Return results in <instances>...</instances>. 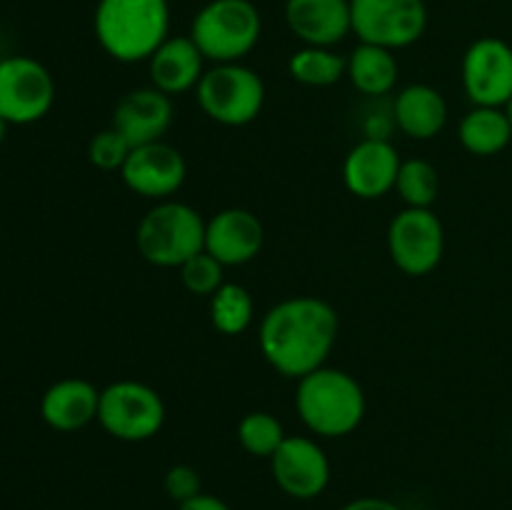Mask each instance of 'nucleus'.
Wrapping results in <instances>:
<instances>
[{
    "label": "nucleus",
    "mask_w": 512,
    "mask_h": 510,
    "mask_svg": "<svg viewBox=\"0 0 512 510\" xmlns=\"http://www.w3.org/2000/svg\"><path fill=\"white\" fill-rule=\"evenodd\" d=\"M340 320L330 303L315 295L280 300L260 323V350L285 378H305L323 368L338 340Z\"/></svg>",
    "instance_id": "nucleus-1"
},
{
    "label": "nucleus",
    "mask_w": 512,
    "mask_h": 510,
    "mask_svg": "<svg viewBox=\"0 0 512 510\" xmlns=\"http://www.w3.org/2000/svg\"><path fill=\"white\" fill-rule=\"evenodd\" d=\"M100 48L118 63H140L170 38L168 0H98L93 18Z\"/></svg>",
    "instance_id": "nucleus-2"
},
{
    "label": "nucleus",
    "mask_w": 512,
    "mask_h": 510,
    "mask_svg": "<svg viewBox=\"0 0 512 510\" xmlns=\"http://www.w3.org/2000/svg\"><path fill=\"white\" fill-rule=\"evenodd\" d=\"M295 408L310 433L343 438L363 423L365 393L353 375L323 365L298 380Z\"/></svg>",
    "instance_id": "nucleus-3"
},
{
    "label": "nucleus",
    "mask_w": 512,
    "mask_h": 510,
    "mask_svg": "<svg viewBox=\"0 0 512 510\" xmlns=\"http://www.w3.org/2000/svg\"><path fill=\"white\" fill-rule=\"evenodd\" d=\"M263 18L253 0H210L195 13L190 38L210 63H240L258 45Z\"/></svg>",
    "instance_id": "nucleus-4"
},
{
    "label": "nucleus",
    "mask_w": 512,
    "mask_h": 510,
    "mask_svg": "<svg viewBox=\"0 0 512 510\" xmlns=\"http://www.w3.org/2000/svg\"><path fill=\"white\" fill-rule=\"evenodd\" d=\"M138 253L158 268H180L205 250V220L178 200H160L135 230Z\"/></svg>",
    "instance_id": "nucleus-5"
},
{
    "label": "nucleus",
    "mask_w": 512,
    "mask_h": 510,
    "mask_svg": "<svg viewBox=\"0 0 512 510\" xmlns=\"http://www.w3.org/2000/svg\"><path fill=\"white\" fill-rule=\"evenodd\" d=\"M198 103L210 120L228 128L253 123L265 105V83L243 63H218L200 78Z\"/></svg>",
    "instance_id": "nucleus-6"
},
{
    "label": "nucleus",
    "mask_w": 512,
    "mask_h": 510,
    "mask_svg": "<svg viewBox=\"0 0 512 510\" xmlns=\"http://www.w3.org/2000/svg\"><path fill=\"white\" fill-rule=\"evenodd\" d=\"M98 423L123 443L155 438L165 425V403L160 393L138 380H118L100 390Z\"/></svg>",
    "instance_id": "nucleus-7"
},
{
    "label": "nucleus",
    "mask_w": 512,
    "mask_h": 510,
    "mask_svg": "<svg viewBox=\"0 0 512 510\" xmlns=\"http://www.w3.org/2000/svg\"><path fill=\"white\" fill-rule=\"evenodd\" d=\"M350 18L360 43L388 50L418 43L428 28L425 0H350Z\"/></svg>",
    "instance_id": "nucleus-8"
},
{
    "label": "nucleus",
    "mask_w": 512,
    "mask_h": 510,
    "mask_svg": "<svg viewBox=\"0 0 512 510\" xmlns=\"http://www.w3.org/2000/svg\"><path fill=\"white\" fill-rule=\"evenodd\" d=\"M55 80L40 60L10 55L0 60V118L8 125H30L50 113Z\"/></svg>",
    "instance_id": "nucleus-9"
},
{
    "label": "nucleus",
    "mask_w": 512,
    "mask_h": 510,
    "mask_svg": "<svg viewBox=\"0 0 512 510\" xmlns=\"http://www.w3.org/2000/svg\"><path fill=\"white\" fill-rule=\"evenodd\" d=\"M390 260L405 275L433 273L445 253V228L430 208H405L390 220L388 228Z\"/></svg>",
    "instance_id": "nucleus-10"
},
{
    "label": "nucleus",
    "mask_w": 512,
    "mask_h": 510,
    "mask_svg": "<svg viewBox=\"0 0 512 510\" xmlns=\"http://www.w3.org/2000/svg\"><path fill=\"white\" fill-rule=\"evenodd\" d=\"M460 73L470 103L505 108L512 100V45L495 35L478 38L465 50Z\"/></svg>",
    "instance_id": "nucleus-11"
},
{
    "label": "nucleus",
    "mask_w": 512,
    "mask_h": 510,
    "mask_svg": "<svg viewBox=\"0 0 512 510\" xmlns=\"http://www.w3.org/2000/svg\"><path fill=\"white\" fill-rule=\"evenodd\" d=\"M270 470L278 488L295 500L318 498L330 483L328 455L305 435H288L270 458Z\"/></svg>",
    "instance_id": "nucleus-12"
},
{
    "label": "nucleus",
    "mask_w": 512,
    "mask_h": 510,
    "mask_svg": "<svg viewBox=\"0 0 512 510\" xmlns=\"http://www.w3.org/2000/svg\"><path fill=\"white\" fill-rule=\"evenodd\" d=\"M120 175L135 195L160 203V200H170V195L183 188L188 178V163L178 148L158 140V143L138 145L130 150Z\"/></svg>",
    "instance_id": "nucleus-13"
},
{
    "label": "nucleus",
    "mask_w": 512,
    "mask_h": 510,
    "mask_svg": "<svg viewBox=\"0 0 512 510\" xmlns=\"http://www.w3.org/2000/svg\"><path fill=\"white\" fill-rule=\"evenodd\" d=\"M398 150L385 138H368L355 145L343 163L345 188L360 200H378L395 190L400 173Z\"/></svg>",
    "instance_id": "nucleus-14"
},
{
    "label": "nucleus",
    "mask_w": 512,
    "mask_h": 510,
    "mask_svg": "<svg viewBox=\"0 0 512 510\" xmlns=\"http://www.w3.org/2000/svg\"><path fill=\"white\" fill-rule=\"evenodd\" d=\"M263 243V223L245 208H225L205 223V253L213 255L225 268L258 258Z\"/></svg>",
    "instance_id": "nucleus-15"
},
{
    "label": "nucleus",
    "mask_w": 512,
    "mask_h": 510,
    "mask_svg": "<svg viewBox=\"0 0 512 510\" xmlns=\"http://www.w3.org/2000/svg\"><path fill=\"white\" fill-rule=\"evenodd\" d=\"M173 123V100L158 88H135L118 100L113 110V128L128 138L133 148L158 143Z\"/></svg>",
    "instance_id": "nucleus-16"
},
{
    "label": "nucleus",
    "mask_w": 512,
    "mask_h": 510,
    "mask_svg": "<svg viewBox=\"0 0 512 510\" xmlns=\"http://www.w3.org/2000/svg\"><path fill=\"white\" fill-rule=\"evenodd\" d=\"M285 23L303 45L333 48L353 33L350 0H285Z\"/></svg>",
    "instance_id": "nucleus-17"
},
{
    "label": "nucleus",
    "mask_w": 512,
    "mask_h": 510,
    "mask_svg": "<svg viewBox=\"0 0 512 510\" xmlns=\"http://www.w3.org/2000/svg\"><path fill=\"white\" fill-rule=\"evenodd\" d=\"M100 390L90 380L63 378L40 398V418L58 433H75L98 420Z\"/></svg>",
    "instance_id": "nucleus-18"
},
{
    "label": "nucleus",
    "mask_w": 512,
    "mask_h": 510,
    "mask_svg": "<svg viewBox=\"0 0 512 510\" xmlns=\"http://www.w3.org/2000/svg\"><path fill=\"white\" fill-rule=\"evenodd\" d=\"M203 53L190 35H170L148 60V73L153 88L165 95H180L198 88L203 78Z\"/></svg>",
    "instance_id": "nucleus-19"
},
{
    "label": "nucleus",
    "mask_w": 512,
    "mask_h": 510,
    "mask_svg": "<svg viewBox=\"0 0 512 510\" xmlns=\"http://www.w3.org/2000/svg\"><path fill=\"white\" fill-rule=\"evenodd\" d=\"M395 123L408 138L430 140L448 123V103L433 85L413 83L395 98Z\"/></svg>",
    "instance_id": "nucleus-20"
},
{
    "label": "nucleus",
    "mask_w": 512,
    "mask_h": 510,
    "mask_svg": "<svg viewBox=\"0 0 512 510\" xmlns=\"http://www.w3.org/2000/svg\"><path fill=\"white\" fill-rule=\"evenodd\" d=\"M460 145L478 158L503 153L512 140V123L505 108H485L473 105L470 113L460 120Z\"/></svg>",
    "instance_id": "nucleus-21"
},
{
    "label": "nucleus",
    "mask_w": 512,
    "mask_h": 510,
    "mask_svg": "<svg viewBox=\"0 0 512 510\" xmlns=\"http://www.w3.org/2000/svg\"><path fill=\"white\" fill-rule=\"evenodd\" d=\"M398 60L393 50L360 43L348 55V80L363 95H385L398 83Z\"/></svg>",
    "instance_id": "nucleus-22"
},
{
    "label": "nucleus",
    "mask_w": 512,
    "mask_h": 510,
    "mask_svg": "<svg viewBox=\"0 0 512 510\" xmlns=\"http://www.w3.org/2000/svg\"><path fill=\"white\" fill-rule=\"evenodd\" d=\"M288 70L298 83L310 85V88H328V85H335L340 78H345L348 58H340L333 48L303 45L290 55Z\"/></svg>",
    "instance_id": "nucleus-23"
},
{
    "label": "nucleus",
    "mask_w": 512,
    "mask_h": 510,
    "mask_svg": "<svg viewBox=\"0 0 512 510\" xmlns=\"http://www.w3.org/2000/svg\"><path fill=\"white\" fill-rule=\"evenodd\" d=\"M255 315L253 298L238 283H223L210 295V320L223 335H240L250 328Z\"/></svg>",
    "instance_id": "nucleus-24"
},
{
    "label": "nucleus",
    "mask_w": 512,
    "mask_h": 510,
    "mask_svg": "<svg viewBox=\"0 0 512 510\" xmlns=\"http://www.w3.org/2000/svg\"><path fill=\"white\" fill-rule=\"evenodd\" d=\"M395 190L408 208H433L440 193V175L428 160H403L398 180H395Z\"/></svg>",
    "instance_id": "nucleus-25"
},
{
    "label": "nucleus",
    "mask_w": 512,
    "mask_h": 510,
    "mask_svg": "<svg viewBox=\"0 0 512 510\" xmlns=\"http://www.w3.org/2000/svg\"><path fill=\"white\" fill-rule=\"evenodd\" d=\"M285 438L288 435H285L283 423L265 410H253V413L243 415V420L238 423L240 445H243L245 453L255 455V458L270 460Z\"/></svg>",
    "instance_id": "nucleus-26"
},
{
    "label": "nucleus",
    "mask_w": 512,
    "mask_h": 510,
    "mask_svg": "<svg viewBox=\"0 0 512 510\" xmlns=\"http://www.w3.org/2000/svg\"><path fill=\"white\" fill-rule=\"evenodd\" d=\"M130 150H133V145L128 143V138L110 125V128L100 130V133H95L93 138H90L88 160L98 170L113 173V170H123Z\"/></svg>",
    "instance_id": "nucleus-27"
},
{
    "label": "nucleus",
    "mask_w": 512,
    "mask_h": 510,
    "mask_svg": "<svg viewBox=\"0 0 512 510\" xmlns=\"http://www.w3.org/2000/svg\"><path fill=\"white\" fill-rule=\"evenodd\" d=\"M225 265L218 263L210 253H198L188 260V263L180 265V280H183L185 290L193 295H213L223 280Z\"/></svg>",
    "instance_id": "nucleus-28"
},
{
    "label": "nucleus",
    "mask_w": 512,
    "mask_h": 510,
    "mask_svg": "<svg viewBox=\"0 0 512 510\" xmlns=\"http://www.w3.org/2000/svg\"><path fill=\"white\" fill-rule=\"evenodd\" d=\"M163 488L168 493V498L173 503H185V500L195 498V495L203 493V480H200V473L193 468V465L178 463L173 468H168L163 480Z\"/></svg>",
    "instance_id": "nucleus-29"
},
{
    "label": "nucleus",
    "mask_w": 512,
    "mask_h": 510,
    "mask_svg": "<svg viewBox=\"0 0 512 510\" xmlns=\"http://www.w3.org/2000/svg\"><path fill=\"white\" fill-rule=\"evenodd\" d=\"M178 510H230V505L225 503V500H220L218 495L200 493V495H195V498L180 503Z\"/></svg>",
    "instance_id": "nucleus-30"
},
{
    "label": "nucleus",
    "mask_w": 512,
    "mask_h": 510,
    "mask_svg": "<svg viewBox=\"0 0 512 510\" xmlns=\"http://www.w3.org/2000/svg\"><path fill=\"white\" fill-rule=\"evenodd\" d=\"M340 510H403L398 503L385 498H375V495H365V498H355L345 503Z\"/></svg>",
    "instance_id": "nucleus-31"
},
{
    "label": "nucleus",
    "mask_w": 512,
    "mask_h": 510,
    "mask_svg": "<svg viewBox=\"0 0 512 510\" xmlns=\"http://www.w3.org/2000/svg\"><path fill=\"white\" fill-rule=\"evenodd\" d=\"M5 135H8V123H5L3 118H0V143L5 140Z\"/></svg>",
    "instance_id": "nucleus-32"
},
{
    "label": "nucleus",
    "mask_w": 512,
    "mask_h": 510,
    "mask_svg": "<svg viewBox=\"0 0 512 510\" xmlns=\"http://www.w3.org/2000/svg\"><path fill=\"white\" fill-rule=\"evenodd\" d=\"M505 110H508V118H510V123H512V100L508 105H505Z\"/></svg>",
    "instance_id": "nucleus-33"
}]
</instances>
